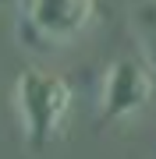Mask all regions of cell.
Masks as SVG:
<instances>
[{"instance_id":"6da1fadb","label":"cell","mask_w":156,"mask_h":159,"mask_svg":"<svg viewBox=\"0 0 156 159\" xmlns=\"http://www.w3.org/2000/svg\"><path fill=\"white\" fill-rule=\"evenodd\" d=\"M71 102H75L71 81L57 71L25 67L14 78V106L25 127V142L32 148H46L64 131Z\"/></svg>"},{"instance_id":"7a4b0ae2","label":"cell","mask_w":156,"mask_h":159,"mask_svg":"<svg viewBox=\"0 0 156 159\" xmlns=\"http://www.w3.org/2000/svg\"><path fill=\"white\" fill-rule=\"evenodd\" d=\"M153 99V71L142 57H121L110 64L103 89H99V127L139 113Z\"/></svg>"},{"instance_id":"3957f363","label":"cell","mask_w":156,"mask_h":159,"mask_svg":"<svg viewBox=\"0 0 156 159\" xmlns=\"http://www.w3.org/2000/svg\"><path fill=\"white\" fill-rule=\"evenodd\" d=\"M96 0H29L25 25L43 43H71L89 29Z\"/></svg>"},{"instance_id":"277c9868","label":"cell","mask_w":156,"mask_h":159,"mask_svg":"<svg viewBox=\"0 0 156 159\" xmlns=\"http://www.w3.org/2000/svg\"><path fill=\"white\" fill-rule=\"evenodd\" d=\"M149 29H153V39H156V11L149 14Z\"/></svg>"}]
</instances>
